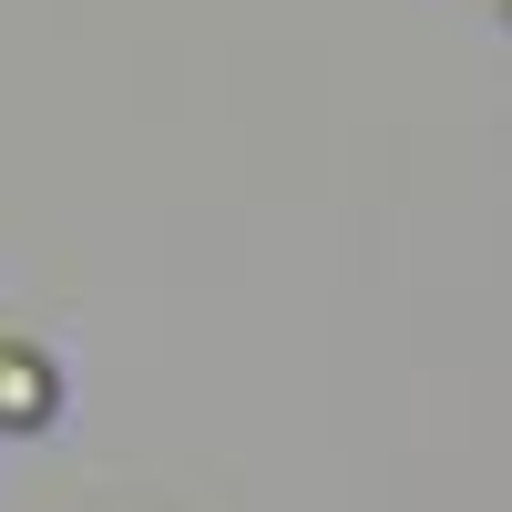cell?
<instances>
[{
	"label": "cell",
	"mask_w": 512,
	"mask_h": 512,
	"mask_svg": "<svg viewBox=\"0 0 512 512\" xmlns=\"http://www.w3.org/2000/svg\"><path fill=\"white\" fill-rule=\"evenodd\" d=\"M52 410H62L52 359H41V349H11V338H0V431H41Z\"/></svg>",
	"instance_id": "obj_1"
}]
</instances>
